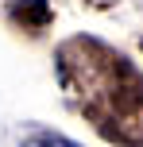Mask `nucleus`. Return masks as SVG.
Masks as SVG:
<instances>
[{"label": "nucleus", "mask_w": 143, "mask_h": 147, "mask_svg": "<svg viewBox=\"0 0 143 147\" xmlns=\"http://www.w3.org/2000/svg\"><path fill=\"white\" fill-rule=\"evenodd\" d=\"M23 147H81V143L66 140V136H58V132H31L27 140H23Z\"/></svg>", "instance_id": "f257e3e1"}]
</instances>
